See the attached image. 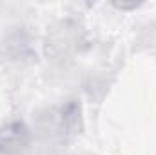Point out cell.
Wrapping results in <instances>:
<instances>
[{
  "instance_id": "6da1fadb",
  "label": "cell",
  "mask_w": 156,
  "mask_h": 155,
  "mask_svg": "<svg viewBox=\"0 0 156 155\" xmlns=\"http://www.w3.org/2000/svg\"><path fill=\"white\" fill-rule=\"evenodd\" d=\"M26 144V130L22 124H7L0 130V152L9 153Z\"/></svg>"
}]
</instances>
